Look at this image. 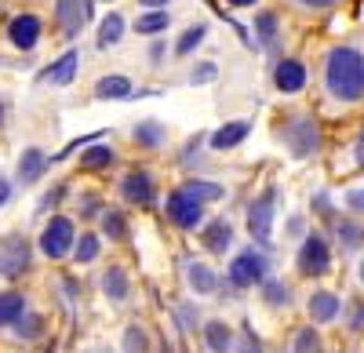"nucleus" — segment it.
<instances>
[{"mask_svg": "<svg viewBox=\"0 0 364 353\" xmlns=\"http://www.w3.org/2000/svg\"><path fill=\"white\" fill-rule=\"evenodd\" d=\"M120 193H124L132 204H149L157 193H154V179H149L146 171H132L124 175V183H120Z\"/></svg>", "mask_w": 364, "mask_h": 353, "instance_id": "obj_13", "label": "nucleus"}, {"mask_svg": "<svg viewBox=\"0 0 364 353\" xmlns=\"http://www.w3.org/2000/svg\"><path fill=\"white\" fill-rule=\"evenodd\" d=\"M4 200H8V183L0 179V204H4Z\"/></svg>", "mask_w": 364, "mask_h": 353, "instance_id": "obj_44", "label": "nucleus"}, {"mask_svg": "<svg viewBox=\"0 0 364 353\" xmlns=\"http://www.w3.org/2000/svg\"><path fill=\"white\" fill-rule=\"evenodd\" d=\"M109 164H113V150H109V146H87V150L80 153V168H87V171H102Z\"/></svg>", "mask_w": 364, "mask_h": 353, "instance_id": "obj_24", "label": "nucleus"}, {"mask_svg": "<svg viewBox=\"0 0 364 353\" xmlns=\"http://www.w3.org/2000/svg\"><path fill=\"white\" fill-rule=\"evenodd\" d=\"M186 281H190V288L197 291V295H211V291L219 288V277L211 273L204 262H190V266H186Z\"/></svg>", "mask_w": 364, "mask_h": 353, "instance_id": "obj_18", "label": "nucleus"}, {"mask_svg": "<svg viewBox=\"0 0 364 353\" xmlns=\"http://www.w3.org/2000/svg\"><path fill=\"white\" fill-rule=\"evenodd\" d=\"M124 353H146V335H142V328H128L124 332Z\"/></svg>", "mask_w": 364, "mask_h": 353, "instance_id": "obj_36", "label": "nucleus"}, {"mask_svg": "<svg viewBox=\"0 0 364 353\" xmlns=\"http://www.w3.org/2000/svg\"><path fill=\"white\" fill-rule=\"evenodd\" d=\"M262 295H266V303H269V306H288L291 291H288V284H284V281H262Z\"/></svg>", "mask_w": 364, "mask_h": 353, "instance_id": "obj_29", "label": "nucleus"}, {"mask_svg": "<svg viewBox=\"0 0 364 353\" xmlns=\"http://www.w3.org/2000/svg\"><path fill=\"white\" fill-rule=\"evenodd\" d=\"M255 37H259V44H273V40H277V15H273V11H259L255 15Z\"/></svg>", "mask_w": 364, "mask_h": 353, "instance_id": "obj_28", "label": "nucleus"}, {"mask_svg": "<svg viewBox=\"0 0 364 353\" xmlns=\"http://www.w3.org/2000/svg\"><path fill=\"white\" fill-rule=\"evenodd\" d=\"M139 4H146V8H168V0H139Z\"/></svg>", "mask_w": 364, "mask_h": 353, "instance_id": "obj_42", "label": "nucleus"}, {"mask_svg": "<svg viewBox=\"0 0 364 353\" xmlns=\"http://www.w3.org/2000/svg\"><path fill=\"white\" fill-rule=\"evenodd\" d=\"M230 241H233V226L226 222V219H215L211 226H204V244L211 248V251H226L230 248Z\"/></svg>", "mask_w": 364, "mask_h": 353, "instance_id": "obj_19", "label": "nucleus"}, {"mask_svg": "<svg viewBox=\"0 0 364 353\" xmlns=\"http://www.w3.org/2000/svg\"><path fill=\"white\" fill-rule=\"evenodd\" d=\"M324 87L336 102H360L364 99V55L350 44L331 48L324 58Z\"/></svg>", "mask_w": 364, "mask_h": 353, "instance_id": "obj_1", "label": "nucleus"}, {"mask_svg": "<svg viewBox=\"0 0 364 353\" xmlns=\"http://www.w3.org/2000/svg\"><path fill=\"white\" fill-rule=\"evenodd\" d=\"M310 317L317 325H328V320L339 317V299L331 295V291H314L310 295Z\"/></svg>", "mask_w": 364, "mask_h": 353, "instance_id": "obj_17", "label": "nucleus"}, {"mask_svg": "<svg viewBox=\"0 0 364 353\" xmlns=\"http://www.w3.org/2000/svg\"><path fill=\"white\" fill-rule=\"evenodd\" d=\"M273 208H277V193L273 190L259 193L255 204L248 208V229L259 244H269V237H273Z\"/></svg>", "mask_w": 364, "mask_h": 353, "instance_id": "obj_7", "label": "nucleus"}, {"mask_svg": "<svg viewBox=\"0 0 364 353\" xmlns=\"http://www.w3.org/2000/svg\"><path fill=\"white\" fill-rule=\"evenodd\" d=\"M208 37V26H190L186 33L178 37V44H175V55L178 58H186V55H193L197 48H200V40Z\"/></svg>", "mask_w": 364, "mask_h": 353, "instance_id": "obj_26", "label": "nucleus"}, {"mask_svg": "<svg viewBox=\"0 0 364 353\" xmlns=\"http://www.w3.org/2000/svg\"><path fill=\"white\" fill-rule=\"evenodd\" d=\"M360 277H364V262H360Z\"/></svg>", "mask_w": 364, "mask_h": 353, "instance_id": "obj_45", "label": "nucleus"}, {"mask_svg": "<svg viewBox=\"0 0 364 353\" xmlns=\"http://www.w3.org/2000/svg\"><path fill=\"white\" fill-rule=\"evenodd\" d=\"M186 190L200 200H219L223 197V186H215V183H186Z\"/></svg>", "mask_w": 364, "mask_h": 353, "instance_id": "obj_33", "label": "nucleus"}, {"mask_svg": "<svg viewBox=\"0 0 364 353\" xmlns=\"http://www.w3.org/2000/svg\"><path fill=\"white\" fill-rule=\"evenodd\" d=\"M18 317H26V299L18 291H4L0 295V325H15Z\"/></svg>", "mask_w": 364, "mask_h": 353, "instance_id": "obj_22", "label": "nucleus"}, {"mask_svg": "<svg viewBox=\"0 0 364 353\" xmlns=\"http://www.w3.org/2000/svg\"><path fill=\"white\" fill-rule=\"evenodd\" d=\"M15 325H18V335L37 339V332H41V317H26V325H22V320H15Z\"/></svg>", "mask_w": 364, "mask_h": 353, "instance_id": "obj_37", "label": "nucleus"}, {"mask_svg": "<svg viewBox=\"0 0 364 353\" xmlns=\"http://www.w3.org/2000/svg\"><path fill=\"white\" fill-rule=\"evenodd\" d=\"M135 142L146 146V150H154V146L164 142V128L157 121H142V124H135Z\"/></svg>", "mask_w": 364, "mask_h": 353, "instance_id": "obj_27", "label": "nucleus"}, {"mask_svg": "<svg viewBox=\"0 0 364 353\" xmlns=\"http://www.w3.org/2000/svg\"><path fill=\"white\" fill-rule=\"evenodd\" d=\"M95 99H132V80L124 73H109L95 84Z\"/></svg>", "mask_w": 364, "mask_h": 353, "instance_id": "obj_16", "label": "nucleus"}, {"mask_svg": "<svg viewBox=\"0 0 364 353\" xmlns=\"http://www.w3.org/2000/svg\"><path fill=\"white\" fill-rule=\"evenodd\" d=\"M346 204L353 212H364V190H353V193H346Z\"/></svg>", "mask_w": 364, "mask_h": 353, "instance_id": "obj_39", "label": "nucleus"}, {"mask_svg": "<svg viewBox=\"0 0 364 353\" xmlns=\"http://www.w3.org/2000/svg\"><path fill=\"white\" fill-rule=\"evenodd\" d=\"M8 37H11V44L22 48V51L37 48V40H41V18H37V15H18V18L8 26Z\"/></svg>", "mask_w": 364, "mask_h": 353, "instance_id": "obj_11", "label": "nucleus"}, {"mask_svg": "<svg viewBox=\"0 0 364 353\" xmlns=\"http://www.w3.org/2000/svg\"><path fill=\"white\" fill-rule=\"evenodd\" d=\"M317 349H321V339H317L314 328L299 332V339H295V353H317Z\"/></svg>", "mask_w": 364, "mask_h": 353, "instance_id": "obj_34", "label": "nucleus"}, {"mask_svg": "<svg viewBox=\"0 0 364 353\" xmlns=\"http://www.w3.org/2000/svg\"><path fill=\"white\" fill-rule=\"evenodd\" d=\"M266 273H269V262H266V255H262V251H255V248L233 255L230 270H226V277H230V284H233V288H255V284H262V281H266Z\"/></svg>", "mask_w": 364, "mask_h": 353, "instance_id": "obj_2", "label": "nucleus"}, {"mask_svg": "<svg viewBox=\"0 0 364 353\" xmlns=\"http://www.w3.org/2000/svg\"><path fill=\"white\" fill-rule=\"evenodd\" d=\"M29 266V244L26 237L11 233V237L0 241V277H18Z\"/></svg>", "mask_w": 364, "mask_h": 353, "instance_id": "obj_8", "label": "nucleus"}, {"mask_svg": "<svg viewBox=\"0 0 364 353\" xmlns=\"http://www.w3.org/2000/svg\"><path fill=\"white\" fill-rule=\"evenodd\" d=\"M273 84H277V92L284 95H295L306 87V66L299 63V58H281L277 70H273Z\"/></svg>", "mask_w": 364, "mask_h": 353, "instance_id": "obj_9", "label": "nucleus"}, {"mask_svg": "<svg viewBox=\"0 0 364 353\" xmlns=\"http://www.w3.org/2000/svg\"><path fill=\"white\" fill-rule=\"evenodd\" d=\"M328 266H331V248H328V241L321 237V233H310V237L302 241V248H299V273L324 277Z\"/></svg>", "mask_w": 364, "mask_h": 353, "instance_id": "obj_6", "label": "nucleus"}, {"mask_svg": "<svg viewBox=\"0 0 364 353\" xmlns=\"http://www.w3.org/2000/svg\"><path fill=\"white\" fill-rule=\"evenodd\" d=\"M230 4H233V8H255L259 0H230Z\"/></svg>", "mask_w": 364, "mask_h": 353, "instance_id": "obj_43", "label": "nucleus"}, {"mask_svg": "<svg viewBox=\"0 0 364 353\" xmlns=\"http://www.w3.org/2000/svg\"><path fill=\"white\" fill-rule=\"evenodd\" d=\"M248 131H252L248 121H230V124H223L215 135H211L208 142H211V150H233V146H240V142L248 139Z\"/></svg>", "mask_w": 364, "mask_h": 353, "instance_id": "obj_14", "label": "nucleus"}, {"mask_svg": "<svg viewBox=\"0 0 364 353\" xmlns=\"http://www.w3.org/2000/svg\"><path fill=\"white\" fill-rule=\"evenodd\" d=\"M168 219H171L178 229H197L200 219H204V200L193 197L186 186L175 190V193L168 197Z\"/></svg>", "mask_w": 364, "mask_h": 353, "instance_id": "obj_4", "label": "nucleus"}, {"mask_svg": "<svg viewBox=\"0 0 364 353\" xmlns=\"http://www.w3.org/2000/svg\"><path fill=\"white\" fill-rule=\"evenodd\" d=\"M44 171H48V157H44V150H26V153L18 157V183H22V186L37 183Z\"/></svg>", "mask_w": 364, "mask_h": 353, "instance_id": "obj_15", "label": "nucleus"}, {"mask_svg": "<svg viewBox=\"0 0 364 353\" xmlns=\"http://www.w3.org/2000/svg\"><path fill=\"white\" fill-rule=\"evenodd\" d=\"M353 157H357V164L364 168V131H360V139H357V146H353Z\"/></svg>", "mask_w": 364, "mask_h": 353, "instance_id": "obj_40", "label": "nucleus"}, {"mask_svg": "<svg viewBox=\"0 0 364 353\" xmlns=\"http://www.w3.org/2000/svg\"><path fill=\"white\" fill-rule=\"evenodd\" d=\"M299 8H306V11H324V8H331L336 0H295Z\"/></svg>", "mask_w": 364, "mask_h": 353, "instance_id": "obj_38", "label": "nucleus"}, {"mask_svg": "<svg viewBox=\"0 0 364 353\" xmlns=\"http://www.w3.org/2000/svg\"><path fill=\"white\" fill-rule=\"evenodd\" d=\"M102 233H106L109 241H120V237L128 233V226H124V215H120V212H106V215H102Z\"/></svg>", "mask_w": 364, "mask_h": 353, "instance_id": "obj_31", "label": "nucleus"}, {"mask_svg": "<svg viewBox=\"0 0 364 353\" xmlns=\"http://www.w3.org/2000/svg\"><path fill=\"white\" fill-rule=\"evenodd\" d=\"M55 15H58V22H63V33L77 37L84 29V18H87V0H58Z\"/></svg>", "mask_w": 364, "mask_h": 353, "instance_id": "obj_10", "label": "nucleus"}, {"mask_svg": "<svg viewBox=\"0 0 364 353\" xmlns=\"http://www.w3.org/2000/svg\"><path fill=\"white\" fill-rule=\"evenodd\" d=\"M73 259H77V262H95V259H99V237H95V233H84V237L77 241Z\"/></svg>", "mask_w": 364, "mask_h": 353, "instance_id": "obj_30", "label": "nucleus"}, {"mask_svg": "<svg viewBox=\"0 0 364 353\" xmlns=\"http://www.w3.org/2000/svg\"><path fill=\"white\" fill-rule=\"evenodd\" d=\"M168 11L164 8H154V11H146V15H139V22H135V29H139V33L142 37H157V33H164V29H168Z\"/></svg>", "mask_w": 364, "mask_h": 353, "instance_id": "obj_21", "label": "nucleus"}, {"mask_svg": "<svg viewBox=\"0 0 364 353\" xmlns=\"http://www.w3.org/2000/svg\"><path fill=\"white\" fill-rule=\"evenodd\" d=\"M204 339H208L211 353H230L233 349V332L223 325V320H211V325L204 328Z\"/></svg>", "mask_w": 364, "mask_h": 353, "instance_id": "obj_20", "label": "nucleus"}, {"mask_svg": "<svg viewBox=\"0 0 364 353\" xmlns=\"http://www.w3.org/2000/svg\"><path fill=\"white\" fill-rule=\"evenodd\" d=\"M215 77H219V66H215V63H197V66H193V73H190V80H193V84H211Z\"/></svg>", "mask_w": 364, "mask_h": 353, "instance_id": "obj_35", "label": "nucleus"}, {"mask_svg": "<svg viewBox=\"0 0 364 353\" xmlns=\"http://www.w3.org/2000/svg\"><path fill=\"white\" fill-rule=\"evenodd\" d=\"M120 37H124V18H120L117 11H109L99 26V48H113Z\"/></svg>", "mask_w": 364, "mask_h": 353, "instance_id": "obj_23", "label": "nucleus"}, {"mask_svg": "<svg viewBox=\"0 0 364 353\" xmlns=\"http://www.w3.org/2000/svg\"><path fill=\"white\" fill-rule=\"evenodd\" d=\"M77 66H80V55H77V51H66L63 58H55V63L41 73V80H44V84H58V87H66V84H73V80H77Z\"/></svg>", "mask_w": 364, "mask_h": 353, "instance_id": "obj_12", "label": "nucleus"}, {"mask_svg": "<svg viewBox=\"0 0 364 353\" xmlns=\"http://www.w3.org/2000/svg\"><path fill=\"white\" fill-rule=\"evenodd\" d=\"M284 146L291 150V157H310L321 146V131L314 116H291L284 124Z\"/></svg>", "mask_w": 364, "mask_h": 353, "instance_id": "obj_3", "label": "nucleus"}, {"mask_svg": "<svg viewBox=\"0 0 364 353\" xmlns=\"http://www.w3.org/2000/svg\"><path fill=\"white\" fill-rule=\"evenodd\" d=\"M161 55H164V44H154V48H149V58H154V63H161Z\"/></svg>", "mask_w": 364, "mask_h": 353, "instance_id": "obj_41", "label": "nucleus"}, {"mask_svg": "<svg viewBox=\"0 0 364 353\" xmlns=\"http://www.w3.org/2000/svg\"><path fill=\"white\" fill-rule=\"evenodd\" d=\"M73 244H77L73 222L63 219V215H55V219L44 226V233H41V251H44L48 259H66V255L73 251Z\"/></svg>", "mask_w": 364, "mask_h": 353, "instance_id": "obj_5", "label": "nucleus"}, {"mask_svg": "<svg viewBox=\"0 0 364 353\" xmlns=\"http://www.w3.org/2000/svg\"><path fill=\"white\" fill-rule=\"evenodd\" d=\"M102 291H106L109 299H117V303H120V299H128V273H124V270H117V266L106 270V277H102Z\"/></svg>", "mask_w": 364, "mask_h": 353, "instance_id": "obj_25", "label": "nucleus"}, {"mask_svg": "<svg viewBox=\"0 0 364 353\" xmlns=\"http://www.w3.org/2000/svg\"><path fill=\"white\" fill-rule=\"evenodd\" d=\"M336 229H339V241H343L346 248H360V241H364V229H360L357 222H350V219H343V222H339Z\"/></svg>", "mask_w": 364, "mask_h": 353, "instance_id": "obj_32", "label": "nucleus"}]
</instances>
